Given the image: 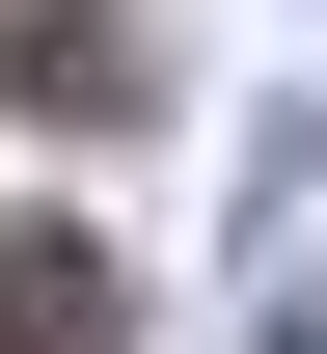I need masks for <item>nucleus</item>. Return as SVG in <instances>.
I'll return each mask as SVG.
<instances>
[{"instance_id":"1","label":"nucleus","mask_w":327,"mask_h":354,"mask_svg":"<svg viewBox=\"0 0 327 354\" xmlns=\"http://www.w3.org/2000/svg\"><path fill=\"white\" fill-rule=\"evenodd\" d=\"M137 300H109V245H55V218H0V354H109Z\"/></svg>"}]
</instances>
